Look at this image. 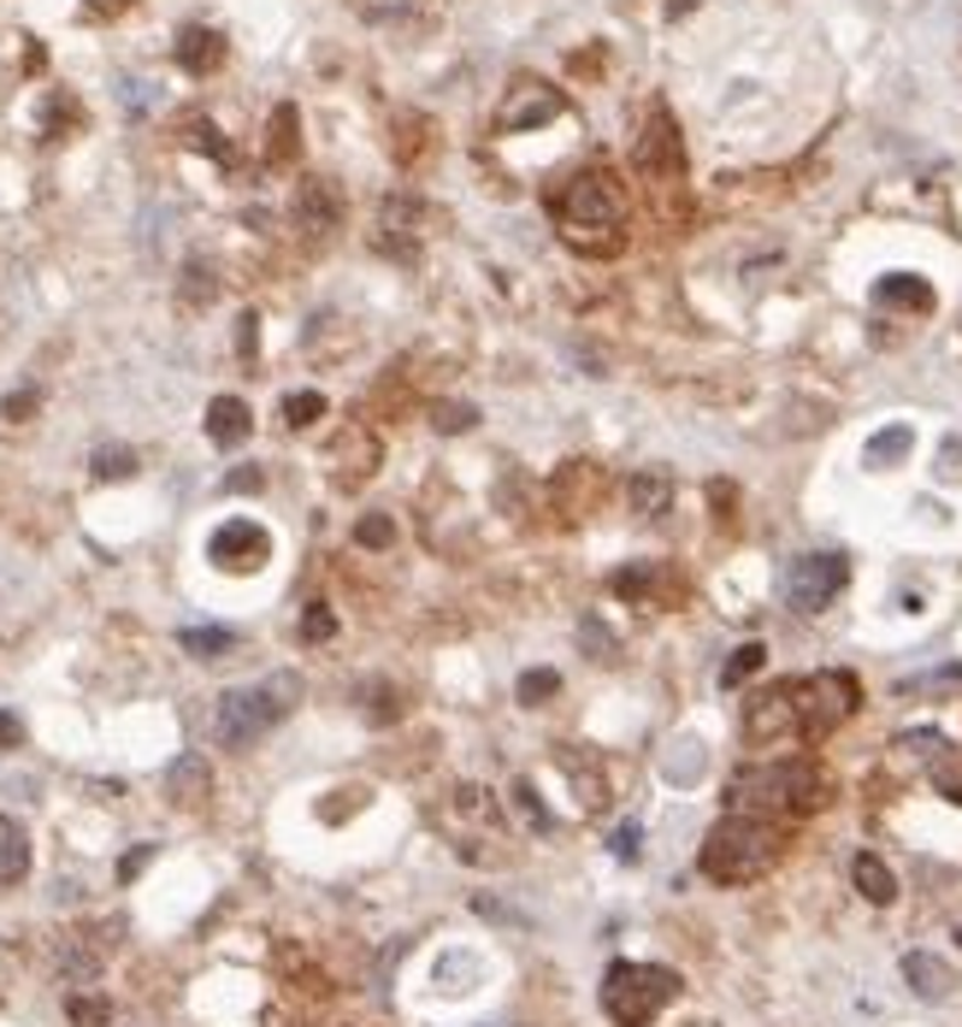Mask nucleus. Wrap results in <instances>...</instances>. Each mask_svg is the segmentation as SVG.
<instances>
[{"instance_id": "17", "label": "nucleus", "mask_w": 962, "mask_h": 1027, "mask_svg": "<svg viewBox=\"0 0 962 1027\" xmlns=\"http://www.w3.org/2000/svg\"><path fill=\"white\" fill-rule=\"evenodd\" d=\"M432 136H437V125L425 113H397L390 118V153H397V166L414 171V166L432 160V148H437Z\"/></svg>"}, {"instance_id": "26", "label": "nucleus", "mask_w": 962, "mask_h": 1027, "mask_svg": "<svg viewBox=\"0 0 962 1027\" xmlns=\"http://www.w3.org/2000/svg\"><path fill=\"white\" fill-rule=\"evenodd\" d=\"M178 649L183 656H195V661H219V656H231L236 649V632L231 626H183Z\"/></svg>"}, {"instance_id": "50", "label": "nucleus", "mask_w": 962, "mask_h": 1027, "mask_svg": "<svg viewBox=\"0 0 962 1027\" xmlns=\"http://www.w3.org/2000/svg\"><path fill=\"white\" fill-rule=\"evenodd\" d=\"M939 792L951 797V803H962V774H939Z\"/></svg>"}, {"instance_id": "37", "label": "nucleus", "mask_w": 962, "mask_h": 1027, "mask_svg": "<svg viewBox=\"0 0 962 1027\" xmlns=\"http://www.w3.org/2000/svg\"><path fill=\"white\" fill-rule=\"evenodd\" d=\"M213 289H219V284H213V272L201 266V261H189V266H183V301H189V307L213 301Z\"/></svg>"}, {"instance_id": "39", "label": "nucleus", "mask_w": 962, "mask_h": 1027, "mask_svg": "<svg viewBox=\"0 0 962 1027\" xmlns=\"http://www.w3.org/2000/svg\"><path fill=\"white\" fill-rule=\"evenodd\" d=\"M36 390H12V396L7 402H0V420H12V425H19V420H30V414H36Z\"/></svg>"}, {"instance_id": "38", "label": "nucleus", "mask_w": 962, "mask_h": 1027, "mask_svg": "<svg viewBox=\"0 0 962 1027\" xmlns=\"http://www.w3.org/2000/svg\"><path fill=\"white\" fill-rule=\"evenodd\" d=\"M189 142H195L201 153H213V160H231V148H225V136H219L208 118H195V125H189Z\"/></svg>"}, {"instance_id": "46", "label": "nucleus", "mask_w": 962, "mask_h": 1027, "mask_svg": "<svg viewBox=\"0 0 962 1027\" xmlns=\"http://www.w3.org/2000/svg\"><path fill=\"white\" fill-rule=\"evenodd\" d=\"M898 750H944V739H939V732H903Z\"/></svg>"}, {"instance_id": "31", "label": "nucleus", "mask_w": 962, "mask_h": 1027, "mask_svg": "<svg viewBox=\"0 0 962 1027\" xmlns=\"http://www.w3.org/2000/svg\"><path fill=\"white\" fill-rule=\"evenodd\" d=\"M508 797H514V809L526 815V827H531V833H549V827H556V820H549V809H543V797H538V785H531V780H514V785H508Z\"/></svg>"}, {"instance_id": "41", "label": "nucleus", "mask_w": 962, "mask_h": 1027, "mask_svg": "<svg viewBox=\"0 0 962 1027\" xmlns=\"http://www.w3.org/2000/svg\"><path fill=\"white\" fill-rule=\"evenodd\" d=\"M349 7L360 12V19H372V24H384V19H397V12L408 7V0H349Z\"/></svg>"}, {"instance_id": "2", "label": "nucleus", "mask_w": 962, "mask_h": 1027, "mask_svg": "<svg viewBox=\"0 0 962 1027\" xmlns=\"http://www.w3.org/2000/svg\"><path fill=\"white\" fill-rule=\"evenodd\" d=\"M732 815H768V820H797L833 803V774L810 756L792 762H762V767H738L727 785Z\"/></svg>"}, {"instance_id": "4", "label": "nucleus", "mask_w": 962, "mask_h": 1027, "mask_svg": "<svg viewBox=\"0 0 962 1027\" xmlns=\"http://www.w3.org/2000/svg\"><path fill=\"white\" fill-rule=\"evenodd\" d=\"M302 679L296 674H266L254 685H231L213 703V744L219 750H254L284 714H296Z\"/></svg>"}, {"instance_id": "11", "label": "nucleus", "mask_w": 962, "mask_h": 1027, "mask_svg": "<svg viewBox=\"0 0 962 1027\" xmlns=\"http://www.w3.org/2000/svg\"><path fill=\"white\" fill-rule=\"evenodd\" d=\"M543 496L561 520H585V514H596V496H603V467H596V460H561V467L549 473Z\"/></svg>"}, {"instance_id": "33", "label": "nucleus", "mask_w": 962, "mask_h": 1027, "mask_svg": "<svg viewBox=\"0 0 962 1027\" xmlns=\"http://www.w3.org/2000/svg\"><path fill=\"white\" fill-rule=\"evenodd\" d=\"M319 414H325L319 390H289V396H284V425H296V432H302V425H314Z\"/></svg>"}, {"instance_id": "45", "label": "nucleus", "mask_w": 962, "mask_h": 1027, "mask_svg": "<svg viewBox=\"0 0 962 1027\" xmlns=\"http://www.w3.org/2000/svg\"><path fill=\"white\" fill-rule=\"evenodd\" d=\"M939 478H962V437H951L939 449Z\"/></svg>"}, {"instance_id": "23", "label": "nucleus", "mask_w": 962, "mask_h": 1027, "mask_svg": "<svg viewBox=\"0 0 962 1027\" xmlns=\"http://www.w3.org/2000/svg\"><path fill=\"white\" fill-rule=\"evenodd\" d=\"M30 875V833L24 820L0 815V886H19Z\"/></svg>"}, {"instance_id": "16", "label": "nucleus", "mask_w": 962, "mask_h": 1027, "mask_svg": "<svg viewBox=\"0 0 962 1027\" xmlns=\"http://www.w3.org/2000/svg\"><path fill=\"white\" fill-rule=\"evenodd\" d=\"M166 797L178 803V809H201V803L213 797V767L201 750H183V756H171L166 767Z\"/></svg>"}, {"instance_id": "1", "label": "nucleus", "mask_w": 962, "mask_h": 1027, "mask_svg": "<svg viewBox=\"0 0 962 1027\" xmlns=\"http://www.w3.org/2000/svg\"><path fill=\"white\" fill-rule=\"evenodd\" d=\"M626 183L614 178V171L591 166L579 171V178H567L556 195H549V213H556L561 225V243L573 254H591V261H614V254L626 248Z\"/></svg>"}, {"instance_id": "47", "label": "nucleus", "mask_w": 962, "mask_h": 1027, "mask_svg": "<svg viewBox=\"0 0 962 1027\" xmlns=\"http://www.w3.org/2000/svg\"><path fill=\"white\" fill-rule=\"evenodd\" d=\"M614 856H621V862H632V856H638V827H621V833H614Z\"/></svg>"}, {"instance_id": "43", "label": "nucleus", "mask_w": 962, "mask_h": 1027, "mask_svg": "<svg viewBox=\"0 0 962 1027\" xmlns=\"http://www.w3.org/2000/svg\"><path fill=\"white\" fill-rule=\"evenodd\" d=\"M24 744V721L12 709H0V756H7V750H19Z\"/></svg>"}, {"instance_id": "9", "label": "nucleus", "mask_w": 962, "mask_h": 1027, "mask_svg": "<svg viewBox=\"0 0 962 1027\" xmlns=\"http://www.w3.org/2000/svg\"><path fill=\"white\" fill-rule=\"evenodd\" d=\"M744 739L750 744H774V739H797V679L762 685L744 703Z\"/></svg>"}, {"instance_id": "36", "label": "nucleus", "mask_w": 962, "mask_h": 1027, "mask_svg": "<svg viewBox=\"0 0 962 1027\" xmlns=\"http://www.w3.org/2000/svg\"><path fill=\"white\" fill-rule=\"evenodd\" d=\"M302 638H307V644L337 638V614L325 608V603H307V608H302Z\"/></svg>"}, {"instance_id": "28", "label": "nucleus", "mask_w": 962, "mask_h": 1027, "mask_svg": "<svg viewBox=\"0 0 962 1027\" xmlns=\"http://www.w3.org/2000/svg\"><path fill=\"white\" fill-rule=\"evenodd\" d=\"M762 661H768V649H762V644H738V649H732V661L720 667V691H738L744 679H755V674H762Z\"/></svg>"}, {"instance_id": "21", "label": "nucleus", "mask_w": 962, "mask_h": 1027, "mask_svg": "<svg viewBox=\"0 0 962 1027\" xmlns=\"http://www.w3.org/2000/svg\"><path fill=\"white\" fill-rule=\"evenodd\" d=\"M302 153V113L296 100H278L272 107V136H266V166H296Z\"/></svg>"}, {"instance_id": "51", "label": "nucleus", "mask_w": 962, "mask_h": 1027, "mask_svg": "<svg viewBox=\"0 0 962 1027\" xmlns=\"http://www.w3.org/2000/svg\"><path fill=\"white\" fill-rule=\"evenodd\" d=\"M685 12H691V0H667V19H674V24L685 19Z\"/></svg>"}, {"instance_id": "52", "label": "nucleus", "mask_w": 962, "mask_h": 1027, "mask_svg": "<svg viewBox=\"0 0 962 1027\" xmlns=\"http://www.w3.org/2000/svg\"><path fill=\"white\" fill-rule=\"evenodd\" d=\"M956 945H962V928H956Z\"/></svg>"}, {"instance_id": "13", "label": "nucleus", "mask_w": 962, "mask_h": 1027, "mask_svg": "<svg viewBox=\"0 0 962 1027\" xmlns=\"http://www.w3.org/2000/svg\"><path fill=\"white\" fill-rule=\"evenodd\" d=\"M614 596H626V603H685V585L674 568H662V561H632V568H621L609 579Z\"/></svg>"}, {"instance_id": "34", "label": "nucleus", "mask_w": 962, "mask_h": 1027, "mask_svg": "<svg viewBox=\"0 0 962 1027\" xmlns=\"http://www.w3.org/2000/svg\"><path fill=\"white\" fill-rule=\"evenodd\" d=\"M65 1016H72L77 1027H107V1021H113V1009H107V998H89V992H72V998H65Z\"/></svg>"}, {"instance_id": "27", "label": "nucleus", "mask_w": 962, "mask_h": 1027, "mask_svg": "<svg viewBox=\"0 0 962 1027\" xmlns=\"http://www.w3.org/2000/svg\"><path fill=\"white\" fill-rule=\"evenodd\" d=\"M916 449V432H909V425H886V432H874L868 437V467H898V460Z\"/></svg>"}, {"instance_id": "15", "label": "nucleus", "mask_w": 962, "mask_h": 1027, "mask_svg": "<svg viewBox=\"0 0 962 1027\" xmlns=\"http://www.w3.org/2000/svg\"><path fill=\"white\" fill-rule=\"evenodd\" d=\"M296 225L314 231V236H331L342 225V195H337L331 178H302V190H296Z\"/></svg>"}, {"instance_id": "24", "label": "nucleus", "mask_w": 962, "mask_h": 1027, "mask_svg": "<svg viewBox=\"0 0 962 1027\" xmlns=\"http://www.w3.org/2000/svg\"><path fill=\"white\" fill-rule=\"evenodd\" d=\"M632 514H644V520H656V514H667V502H674V478H667L662 467H644V473H632Z\"/></svg>"}, {"instance_id": "6", "label": "nucleus", "mask_w": 962, "mask_h": 1027, "mask_svg": "<svg viewBox=\"0 0 962 1027\" xmlns=\"http://www.w3.org/2000/svg\"><path fill=\"white\" fill-rule=\"evenodd\" d=\"M863 703V685L845 667H821V674L797 679V739L821 744L827 732H838Z\"/></svg>"}, {"instance_id": "42", "label": "nucleus", "mask_w": 962, "mask_h": 1027, "mask_svg": "<svg viewBox=\"0 0 962 1027\" xmlns=\"http://www.w3.org/2000/svg\"><path fill=\"white\" fill-rule=\"evenodd\" d=\"M266 485V473L261 467H236V473H225V490L231 496H249V490H261Z\"/></svg>"}, {"instance_id": "10", "label": "nucleus", "mask_w": 962, "mask_h": 1027, "mask_svg": "<svg viewBox=\"0 0 962 1027\" xmlns=\"http://www.w3.org/2000/svg\"><path fill=\"white\" fill-rule=\"evenodd\" d=\"M638 171L644 178H656V183H685V142H679V125H674V113L656 107L649 113V125L638 136Z\"/></svg>"}, {"instance_id": "25", "label": "nucleus", "mask_w": 962, "mask_h": 1027, "mask_svg": "<svg viewBox=\"0 0 962 1027\" xmlns=\"http://www.w3.org/2000/svg\"><path fill=\"white\" fill-rule=\"evenodd\" d=\"M850 880H856V892H863L868 903H891V898H898V875H891V868H886L874 850H863V856L850 862Z\"/></svg>"}, {"instance_id": "30", "label": "nucleus", "mask_w": 962, "mask_h": 1027, "mask_svg": "<svg viewBox=\"0 0 962 1027\" xmlns=\"http://www.w3.org/2000/svg\"><path fill=\"white\" fill-rule=\"evenodd\" d=\"M556 691H561V674H556V667H526V674H520V691H514V697H520L526 709H538V703H549Z\"/></svg>"}, {"instance_id": "19", "label": "nucleus", "mask_w": 962, "mask_h": 1027, "mask_svg": "<svg viewBox=\"0 0 962 1027\" xmlns=\"http://www.w3.org/2000/svg\"><path fill=\"white\" fill-rule=\"evenodd\" d=\"M254 432V414L243 396H213L208 402V437L219 443V449H236V443H249Z\"/></svg>"}, {"instance_id": "18", "label": "nucleus", "mask_w": 962, "mask_h": 1027, "mask_svg": "<svg viewBox=\"0 0 962 1027\" xmlns=\"http://www.w3.org/2000/svg\"><path fill=\"white\" fill-rule=\"evenodd\" d=\"M171 54H178V65H183L189 77H213L219 65H225V36H219V30H208V24H189Z\"/></svg>"}, {"instance_id": "7", "label": "nucleus", "mask_w": 962, "mask_h": 1027, "mask_svg": "<svg viewBox=\"0 0 962 1027\" xmlns=\"http://www.w3.org/2000/svg\"><path fill=\"white\" fill-rule=\"evenodd\" d=\"M845 585H850V561L838 550L797 555L792 568H785V603H792L797 614H821Z\"/></svg>"}, {"instance_id": "8", "label": "nucleus", "mask_w": 962, "mask_h": 1027, "mask_svg": "<svg viewBox=\"0 0 962 1027\" xmlns=\"http://www.w3.org/2000/svg\"><path fill=\"white\" fill-rule=\"evenodd\" d=\"M567 107V95L556 89V83L543 77H514L503 89V107H496V136H520V130H538L549 125Z\"/></svg>"}, {"instance_id": "3", "label": "nucleus", "mask_w": 962, "mask_h": 1027, "mask_svg": "<svg viewBox=\"0 0 962 1027\" xmlns=\"http://www.w3.org/2000/svg\"><path fill=\"white\" fill-rule=\"evenodd\" d=\"M785 856V820H768V815H727L720 827H709L697 850V868L709 875L715 886H750L762 875H774Z\"/></svg>"}, {"instance_id": "44", "label": "nucleus", "mask_w": 962, "mask_h": 1027, "mask_svg": "<svg viewBox=\"0 0 962 1027\" xmlns=\"http://www.w3.org/2000/svg\"><path fill=\"white\" fill-rule=\"evenodd\" d=\"M154 850H160V845H136L125 862H118V880H136V875H142V868L154 862Z\"/></svg>"}, {"instance_id": "14", "label": "nucleus", "mask_w": 962, "mask_h": 1027, "mask_svg": "<svg viewBox=\"0 0 962 1027\" xmlns=\"http://www.w3.org/2000/svg\"><path fill=\"white\" fill-rule=\"evenodd\" d=\"M378 437L372 432H360V425H349V432H337V443H331V478L342 490H355V485H367V478L378 473Z\"/></svg>"}, {"instance_id": "40", "label": "nucleus", "mask_w": 962, "mask_h": 1027, "mask_svg": "<svg viewBox=\"0 0 962 1027\" xmlns=\"http://www.w3.org/2000/svg\"><path fill=\"white\" fill-rule=\"evenodd\" d=\"M579 644H585L591 656H596V649H603V661H614V632H609V626L585 621V626H579Z\"/></svg>"}, {"instance_id": "32", "label": "nucleus", "mask_w": 962, "mask_h": 1027, "mask_svg": "<svg viewBox=\"0 0 962 1027\" xmlns=\"http://www.w3.org/2000/svg\"><path fill=\"white\" fill-rule=\"evenodd\" d=\"M355 543L360 550H390V543H397V520H390V514H360Z\"/></svg>"}, {"instance_id": "29", "label": "nucleus", "mask_w": 962, "mask_h": 1027, "mask_svg": "<svg viewBox=\"0 0 962 1027\" xmlns=\"http://www.w3.org/2000/svg\"><path fill=\"white\" fill-rule=\"evenodd\" d=\"M89 467H95V478H136V449H125V443H101V449L89 455Z\"/></svg>"}, {"instance_id": "49", "label": "nucleus", "mask_w": 962, "mask_h": 1027, "mask_svg": "<svg viewBox=\"0 0 962 1027\" xmlns=\"http://www.w3.org/2000/svg\"><path fill=\"white\" fill-rule=\"evenodd\" d=\"M83 7H89V12H95V19H118V12H125V7H130V0H83Z\"/></svg>"}, {"instance_id": "35", "label": "nucleus", "mask_w": 962, "mask_h": 1027, "mask_svg": "<svg viewBox=\"0 0 962 1027\" xmlns=\"http://www.w3.org/2000/svg\"><path fill=\"white\" fill-rule=\"evenodd\" d=\"M432 425H437V432H473V425H478V407H473V402H437V407H432Z\"/></svg>"}, {"instance_id": "5", "label": "nucleus", "mask_w": 962, "mask_h": 1027, "mask_svg": "<svg viewBox=\"0 0 962 1027\" xmlns=\"http://www.w3.org/2000/svg\"><path fill=\"white\" fill-rule=\"evenodd\" d=\"M679 998V974L662 963H609L603 974V1009L614 1027H649Z\"/></svg>"}, {"instance_id": "22", "label": "nucleus", "mask_w": 962, "mask_h": 1027, "mask_svg": "<svg viewBox=\"0 0 962 1027\" xmlns=\"http://www.w3.org/2000/svg\"><path fill=\"white\" fill-rule=\"evenodd\" d=\"M903 981H909V992H916V998H927V1004L951 998V968H944L939 956H927V951H909V956H903Z\"/></svg>"}, {"instance_id": "48", "label": "nucleus", "mask_w": 962, "mask_h": 1027, "mask_svg": "<svg viewBox=\"0 0 962 1027\" xmlns=\"http://www.w3.org/2000/svg\"><path fill=\"white\" fill-rule=\"evenodd\" d=\"M254 325H261L254 314H243V319H236V349H243V361L254 354Z\"/></svg>"}, {"instance_id": "20", "label": "nucleus", "mask_w": 962, "mask_h": 1027, "mask_svg": "<svg viewBox=\"0 0 962 1027\" xmlns=\"http://www.w3.org/2000/svg\"><path fill=\"white\" fill-rule=\"evenodd\" d=\"M874 301L898 307V314H933V284L916 278V272H891V278L874 284Z\"/></svg>"}, {"instance_id": "12", "label": "nucleus", "mask_w": 962, "mask_h": 1027, "mask_svg": "<svg viewBox=\"0 0 962 1027\" xmlns=\"http://www.w3.org/2000/svg\"><path fill=\"white\" fill-rule=\"evenodd\" d=\"M266 555H272V538H266V526H254V520H225L208 538V561L225 568V573H254V568H266Z\"/></svg>"}]
</instances>
